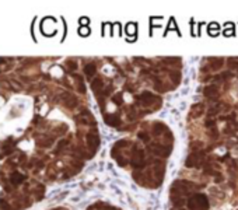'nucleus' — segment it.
<instances>
[{
  "mask_svg": "<svg viewBox=\"0 0 238 210\" xmlns=\"http://www.w3.org/2000/svg\"><path fill=\"white\" fill-rule=\"evenodd\" d=\"M10 179H11V182L14 183V185H20V183L25 179V177L23 175V174H20V172H13Z\"/></svg>",
  "mask_w": 238,
  "mask_h": 210,
  "instance_id": "nucleus-5",
  "label": "nucleus"
},
{
  "mask_svg": "<svg viewBox=\"0 0 238 210\" xmlns=\"http://www.w3.org/2000/svg\"><path fill=\"white\" fill-rule=\"evenodd\" d=\"M132 164H133V167L136 168H142L144 164V154L142 150H137V151L133 154V160H132Z\"/></svg>",
  "mask_w": 238,
  "mask_h": 210,
  "instance_id": "nucleus-2",
  "label": "nucleus"
},
{
  "mask_svg": "<svg viewBox=\"0 0 238 210\" xmlns=\"http://www.w3.org/2000/svg\"><path fill=\"white\" fill-rule=\"evenodd\" d=\"M88 34V28H83L81 30V35H87Z\"/></svg>",
  "mask_w": 238,
  "mask_h": 210,
  "instance_id": "nucleus-13",
  "label": "nucleus"
},
{
  "mask_svg": "<svg viewBox=\"0 0 238 210\" xmlns=\"http://www.w3.org/2000/svg\"><path fill=\"white\" fill-rule=\"evenodd\" d=\"M154 100H156V97H154L151 93H143V94L139 97V101L143 102L144 105H150L151 102H154Z\"/></svg>",
  "mask_w": 238,
  "mask_h": 210,
  "instance_id": "nucleus-4",
  "label": "nucleus"
},
{
  "mask_svg": "<svg viewBox=\"0 0 238 210\" xmlns=\"http://www.w3.org/2000/svg\"><path fill=\"white\" fill-rule=\"evenodd\" d=\"M100 84H102V80L101 79H97V80H94V81H92V87H94V89H98V85Z\"/></svg>",
  "mask_w": 238,
  "mask_h": 210,
  "instance_id": "nucleus-10",
  "label": "nucleus"
},
{
  "mask_svg": "<svg viewBox=\"0 0 238 210\" xmlns=\"http://www.w3.org/2000/svg\"><path fill=\"white\" fill-rule=\"evenodd\" d=\"M105 121H107V123L108 125H111V126H118L119 123H121V121H119V118L118 116H113V115H105Z\"/></svg>",
  "mask_w": 238,
  "mask_h": 210,
  "instance_id": "nucleus-6",
  "label": "nucleus"
},
{
  "mask_svg": "<svg viewBox=\"0 0 238 210\" xmlns=\"http://www.w3.org/2000/svg\"><path fill=\"white\" fill-rule=\"evenodd\" d=\"M95 64H92V63H90V64H87L86 66V69H84V73L87 74L88 77H92L95 74Z\"/></svg>",
  "mask_w": 238,
  "mask_h": 210,
  "instance_id": "nucleus-7",
  "label": "nucleus"
},
{
  "mask_svg": "<svg viewBox=\"0 0 238 210\" xmlns=\"http://www.w3.org/2000/svg\"><path fill=\"white\" fill-rule=\"evenodd\" d=\"M139 137H140V139H143L144 142H147V140H149V136H146V134H143V133H139Z\"/></svg>",
  "mask_w": 238,
  "mask_h": 210,
  "instance_id": "nucleus-12",
  "label": "nucleus"
},
{
  "mask_svg": "<svg viewBox=\"0 0 238 210\" xmlns=\"http://www.w3.org/2000/svg\"><path fill=\"white\" fill-rule=\"evenodd\" d=\"M87 142H88V146L91 147L92 150H95L98 147V144H100V137H98V134H95V133H90L88 136H87Z\"/></svg>",
  "mask_w": 238,
  "mask_h": 210,
  "instance_id": "nucleus-3",
  "label": "nucleus"
},
{
  "mask_svg": "<svg viewBox=\"0 0 238 210\" xmlns=\"http://www.w3.org/2000/svg\"><path fill=\"white\" fill-rule=\"evenodd\" d=\"M220 31V27L216 24V23H213V24H210V34L211 35H216L217 32Z\"/></svg>",
  "mask_w": 238,
  "mask_h": 210,
  "instance_id": "nucleus-9",
  "label": "nucleus"
},
{
  "mask_svg": "<svg viewBox=\"0 0 238 210\" xmlns=\"http://www.w3.org/2000/svg\"><path fill=\"white\" fill-rule=\"evenodd\" d=\"M115 102L118 104V105H119V104H122V100H121V94H118V95L115 97Z\"/></svg>",
  "mask_w": 238,
  "mask_h": 210,
  "instance_id": "nucleus-11",
  "label": "nucleus"
},
{
  "mask_svg": "<svg viewBox=\"0 0 238 210\" xmlns=\"http://www.w3.org/2000/svg\"><path fill=\"white\" fill-rule=\"evenodd\" d=\"M188 206L191 210H206L209 207V200L205 195H195L189 199Z\"/></svg>",
  "mask_w": 238,
  "mask_h": 210,
  "instance_id": "nucleus-1",
  "label": "nucleus"
},
{
  "mask_svg": "<svg viewBox=\"0 0 238 210\" xmlns=\"http://www.w3.org/2000/svg\"><path fill=\"white\" fill-rule=\"evenodd\" d=\"M213 94H217V89L214 85H210V87H206L205 90V95H213Z\"/></svg>",
  "mask_w": 238,
  "mask_h": 210,
  "instance_id": "nucleus-8",
  "label": "nucleus"
}]
</instances>
